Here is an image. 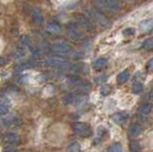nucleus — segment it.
Listing matches in <instances>:
<instances>
[{"label":"nucleus","instance_id":"1","mask_svg":"<svg viewBox=\"0 0 153 152\" xmlns=\"http://www.w3.org/2000/svg\"><path fill=\"white\" fill-rule=\"evenodd\" d=\"M43 65L46 67H54L57 69H69L71 64L65 58L61 56H53L43 61Z\"/></svg>","mask_w":153,"mask_h":152},{"label":"nucleus","instance_id":"2","mask_svg":"<svg viewBox=\"0 0 153 152\" xmlns=\"http://www.w3.org/2000/svg\"><path fill=\"white\" fill-rule=\"evenodd\" d=\"M88 15L89 19H92L94 22H96L97 24H99L102 27H105L109 25V20L106 17V16L104 15L103 13H102L99 10H92V9H89V10L86 11Z\"/></svg>","mask_w":153,"mask_h":152},{"label":"nucleus","instance_id":"3","mask_svg":"<svg viewBox=\"0 0 153 152\" xmlns=\"http://www.w3.org/2000/svg\"><path fill=\"white\" fill-rule=\"evenodd\" d=\"M73 129L76 135L81 138H88L92 135V128L85 122H75L73 125Z\"/></svg>","mask_w":153,"mask_h":152},{"label":"nucleus","instance_id":"4","mask_svg":"<svg viewBox=\"0 0 153 152\" xmlns=\"http://www.w3.org/2000/svg\"><path fill=\"white\" fill-rule=\"evenodd\" d=\"M51 50L59 55H67L73 52V47L66 42H55L51 46Z\"/></svg>","mask_w":153,"mask_h":152},{"label":"nucleus","instance_id":"5","mask_svg":"<svg viewBox=\"0 0 153 152\" xmlns=\"http://www.w3.org/2000/svg\"><path fill=\"white\" fill-rule=\"evenodd\" d=\"M67 36L70 37L71 39H73L75 41H80L84 39L83 33L81 32V30L78 26H76L74 24L70 25L67 28Z\"/></svg>","mask_w":153,"mask_h":152},{"label":"nucleus","instance_id":"6","mask_svg":"<svg viewBox=\"0 0 153 152\" xmlns=\"http://www.w3.org/2000/svg\"><path fill=\"white\" fill-rule=\"evenodd\" d=\"M3 142H5V144L17 145L21 142V139L18 135L16 134V133L9 132V133H6V134L3 136Z\"/></svg>","mask_w":153,"mask_h":152},{"label":"nucleus","instance_id":"7","mask_svg":"<svg viewBox=\"0 0 153 152\" xmlns=\"http://www.w3.org/2000/svg\"><path fill=\"white\" fill-rule=\"evenodd\" d=\"M76 19H78V22L81 25V27H83L84 29H86L88 32H94L95 31L93 23L88 17H85L84 16H79L78 17H76Z\"/></svg>","mask_w":153,"mask_h":152},{"label":"nucleus","instance_id":"8","mask_svg":"<svg viewBox=\"0 0 153 152\" xmlns=\"http://www.w3.org/2000/svg\"><path fill=\"white\" fill-rule=\"evenodd\" d=\"M32 18L33 22L36 23V25H42L43 22H44V18H43L42 13L39 9H33L32 11Z\"/></svg>","mask_w":153,"mask_h":152},{"label":"nucleus","instance_id":"9","mask_svg":"<svg viewBox=\"0 0 153 152\" xmlns=\"http://www.w3.org/2000/svg\"><path fill=\"white\" fill-rule=\"evenodd\" d=\"M11 102L7 99H0V116L7 115L10 110Z\"/></svg>","mask_w":153,"mask_h":152},{"label":"nucleus","instance_id":"10","mask_svg":"<svg viewBox=\"0 0 153 152\" xmlns=\"http://www.w3.org/2000/svg\"><path fill=\"white\" fill-rule=\"evenodd\" d=\"M107 4L109 6V9L111 13H116L121 9V4H120V0H107Z\"/></svg>","mask_w":153,"mask_h":152},{"label":"nucleus","instance_id":"11","mask_svg":"<svg viewBox=\"0 0 153 152\" xmlns=\"http://www.w3.org/2000/svg\"><path fill=\"white\" fill-rule=\"evenodd\" d=\"M47 31L52 33V34H59V33L61 31V27L59 23L51 22L47 25Z\"/></svg>","mask_w":153,"mask_h":152},{"label":"nucleus","instance_id":"12","mask_svg":"<svg viewBox=\"0 0 153 152\" xmlns=\"http://www.w3.org/2000/svg\"><path fill=\"white\" fill-rule=\"evenodd\" d=\"M128 118V115L126 113H118V114H115L113 116V121L117 123H123L126 122V120Z\"/></svg>","mask_w":153,"mask_h":152},{"label":"nucleus","instance_id":"13","mask_svg":"<svg viewBox=\"0 0 153 152\" xmlns=\"http://www.w3.org/2000/svg\"><path fill=\"white\" fill-rule=\"evenodd\" d=\"M140 27L143 31H150L153 28V20L152 19H146L140 23Z\"/></svg>","mask_w":153,"mask_h":152},{"label":"nucleus","instance_id":"14","mask_svg":"<svg viewBox=\"0 0 153 152\" xmlns=\"http://www.w3.org/2000/svg\"><path fill=\"white\" fill-rule=\"evenodd\" d=\"M142 132V127L139 125H132L131 127L129 128V133L132 137H137L140 135Z\"/></svg>","mask_w":153,"mask_h":152},{"label":"nucleus","instance_id":"15","mask_svg":"<svg viewBox=\"0 0 153 152\" xmlns=\"http://www.w3.org/2000/svg\"><path fill=\"white\" fill-rule=\"evenodd\" d=\"M80 145L79 144V142H72V144H70L68 146H67L66 148V152H80Z\"/></svg>","mask_w":153,"mask_h":152},{"label":"nucleus","instance_id":"16","mask_svg":"<svg viewBox=\"0 0 153 152\" xmlns=\"http://www.w3.org/2000/svg\"><path fill=\"white\" fill-rule=\"evenodd\" d=\"M128 79H129V73L127 71H123V72L120 73L117 77V80L119 83H124Z\"/></svg>","mask_w":153,"mask_h":152},{"label":"nucleus","instance_id":"17","mask_svg":"<svg viewBox=\"0 0 153 152\" xmlns=\"http://www.w3.org/2000/svg\"><path fill=\"white\" fill-rule=\"evenodd\" d=\"M26 50L27 48H25V47H22L19 45V47L17 48V50L14 52V54H13V56L16 59H20V58H23L24 56H25L26 54Z\"/></svg>","mask_w":153,"mask_h":152},{"label":"nucleus","instance_id":"18","mask_svg":"<svg viewBox=\"0 0 153 152\" xmlns=\"http://www.w3.org/2000/svg\"><path fill=\"white\" fill-rule=\"evenodd\" d=\"M106 64H107V60L102 58V59H98L97 60H95L93 65H94V68H96V69H102Z\"/></svg>","mask_w":153,"mask_h":152},{"label":"nucleus","instance_id":"19","mask_svg":"<svg viewBox=\"0 0 153 152\" xmlns=\"http://www.w3.org/2000/svg\"><path fill=\"white\" fill-rule=\"evenodd\" d=\"M152 105L151 104H143V105L139 107V112L141 114H143V115H146V114L150 113V111L152 110Z\"/></svg>","mask_w":153,"mask_h":152},{"label":"nucleus","instance_id":"20","mask_svg":"<svg viewBox=\"0 0 153 152\" xmlns=\"http://www.w3.org/2000/svg\"><path fill=\"white\" fill-rule=\"evenodd\" d=\"M143 48L147 51H152L153 50V39H146L143 43Z\"/></svg>","mask_w":153,"mask_h":152},{"label":"nucleus","instance_id":"21","mask_svg":"<svg viewBox=\"0 0 153 152\" xmlns=\"http://www.w3.org/2000/svg\"><path fill=\"white\" fill-rule=\"evenodd\" d=\"M4 125H7V126H10V125H16V122H17V119L13 116H11L10 118H7V119H4Z\"/></svg>","mask_w":153,"mask_h":152},{"label":"nucleus","instance_id":"22","mask_svg":"<svg viewBox=\"0 0 153 152\" xmlns=\"http://www.w3.org/2000/svg\"><path fill=\"white\" fill-rule=\"evenodd\" d=\"M108 152H123V146L121 144H114L108 148Z\"/></svg>","mask_w":153,"mask_h":152},{"label":"nucleus","instance_id":"23","mask_svg":"<svg viewBox=\"0 0 153 152\" xmlns=\"http://www.w3.org/2000/svg\"><path fill=\"white\" fill-rule=\"evenodd\" d=\"M143 91V85L140 82H135L132 85V92L134 94H138Z\"/></svg>","mask_w":153,"mask_h":152},{"label":"nucleus","instance_id":"24","mask_svg":"<svg viewBox=\"0 0 153 152\" xmlns=\"http://www.w3.org/2000/svg\"><path fill=\"white\" fill-rule=\"evenodd\" d=\"M3 152H16V146L14 145L6 144L3 147Z\"/></svg>","mask_w":153,"mask_h":152},{"label":"nucleus","instance_id":"25","mask_svg":"<svg viewBox=\"0 0 153 152\" xmlns=\"http://www.w3.org/2000/svg\"><path fill=\"white\" fill-rule=\"evenodd\" d=\"M74 102V95L73 94H70V95H67V96L64 97L63 99V102L66 104H69L71 102Z\"/></svg>","mask_w":153,"mask_h":152},{"label":"nucleus","instance_id":"26","mask_svg":"<svg viewBox=\"0 0 153 152\" xmlns=\"http://www.w3.org/2000/svg\"><path fill=\"white\" fill-rule=\"evenodd\" d=\"M110 91H111V89H110V86H108V85H103L102 89H100V93H102V95H104V96L109 94Z\"/></svg>","mask_w":153,"mask_h":152},{"label":"nucleus","instance_id":"27","mask_svg":"<svg viewBox=\"0 0 153 152\" xmlns=\"http://www.w3.org/2000/svg\"><path fill=\"white\" fill-rule=\"evenodd\" d=\"M129 147H130V150L131 152H136L138 149H139V145L137 142H130V145H129Z\"/></svg>","mask_w":153,"mask_h":152},{"label":"nucleus","instance_id":"28","mask_svg":"<svg viewBox=\"0 0 153 152\" xmlns=\"http://www.w3.org/2000/svg\"><path fill=\"white\" fill-rule=\"evenodd\" d=\"M79 80V78L78 76H71V77L68 78V82L70 83H76Z\"/></svg>","mask_w":153,"mask_h":152},{"label":"nucleus","instance_id":"29","mask_svg":"<svg viewBox=\"0 0 153 152\" xmlns=\"http://www.w3.org/2000/svg\"><path fill=\"white\" fill-rule=\"evenodd\" d=\"M146 68L148 71H150V72H153V59H149L147 61L146 63Z\"/></svg>","mask_w":153,"mask_h":152},{"label":"nucleus","instance_id":"30","mask_svg":"<svg viewBox=\"0 0 153 152\" xmlns=\"http://www.w3.org/2000/svg\"><path fill=\"white\" fill-rule=\"evenodd\" d=\"M133 34H135V30L132 29V28H128V29L123 31V35H127V36H132Z\"/></svg>","mask_w":153,"mask_h":152},{"label":"nucleus","instance_id":"31","mask_svg":"<svg viewBox=\"0 0 153 152\" xmlns=\"http://www.w3.org/2000/svg\"><path fill=\"white\" fill-rule=\"evenodd\" d=\"M5 64H6V59L2 58V56H0V66H3Z\"/></svg>","mask_w":153,"mask_h":152},{"label":"nucleus","instance_id":"32","mask_svg":"<svg viewBox=\"0 0 153 152\" xmlns=\"http://www.w3.org/2000/svg\"><path fill=\"white\" fill-rule=\"evenodd\" d=\"M148 99H149L150 101H152V102H153V89H152V90H150L149 94H148Z\"/></svg>","mask_w":153,"mask_h":152},{"label":"nucleus","instance_id":"33","mask_svg":"<svg viewBox=\"0 0 153 152\" xmlns=\"http://www.w3.org/2000/svg\"><path fill=\"white\" fill-rule=\"evenodd\" d=\"M126 1H132V0H126Z\"/></svg>","mask_w":153,"mask_h":152}]
</instances>
